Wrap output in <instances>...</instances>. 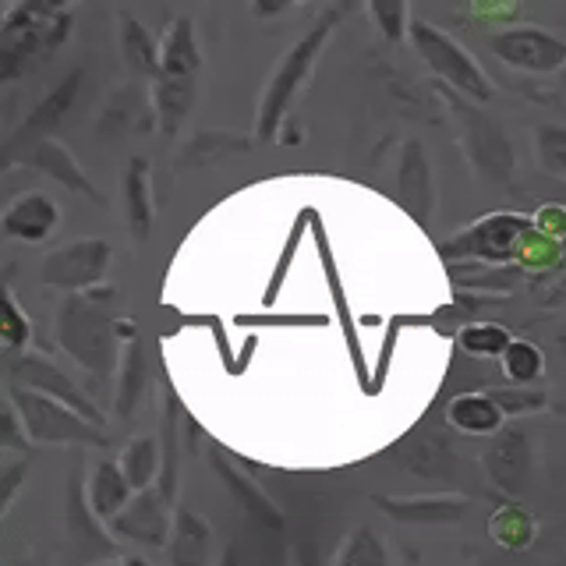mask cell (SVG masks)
Masks as SVG:
<instances>
[{
  "label": "cell",
  "mask_w": 566,
  "mask_h": 566,
  "mask_svg": "<svg viewBox=\"0 0 566 566\" xmlns=\"http://www.w3.org/2000/svg\"><path fill=\"white\" fill-rule=\"evenodd\" d=\"M4 305H8V323H4V344L11 354H22L25 344H29V318L22 315V308H18V297L14 291L8 287L4 294Z\"/></svg>",
  "instance_id": "obj_32"
},
{
  "label": "cell",
  "mask_w": 566,
  "mask_h": 566,
  "mask_svg": "<svg viewBox=\"0 0 566 566\" xmlns=\"http://www.w3.org/2000/svg\"><path fill=\"white\" fill-rule=\"evenodd\" d=\"M149 371H146V350H142V340H128L120 354V371H117V397L114 407L120 418H132L135 407L142 403V394H146Z\"/></svg>",
  "instance_id": "obj_24"
},
{
  "label": "cell",
  "mask_w": 566,
  "mask_h": 566,
  "mask_svg": "<svg viewBox=\"0 0 566 566\" xmlns=\"http://www.w3.org/2000/svg\"><path fill=\"white\" fill-rule=\"evenodd\" d=\"M333 566H389V553L382 535L371 524H354L336 553Z\"/></svg>",
  "instance_id": "obj_26"
},
{
  "label": "cell",
  "mask_w": 566,
  "mask_h": 566,
  "mask_svg": "<svg viewBox=\"0 0 566 566\" xmlns=\"http://www.w3.org/2000/svg\"><path fill=\"white\" fill-rule=\"evenodd\" d=\"M489 50L503 64L527 71V75H563L566 71V40L538 25H503L489 35Z\"/></svg>",
  "instance_id": "obj_8"
},
{
  "label": "cell",
  "mask_w": 566,
  "mask_h": 566,
  "mask_svg": "<svg viewBox=\"0 0 566 566\" xmlns=\"http://www.w3.org/2000/svg\"><path fill=\"white\" fill-rule=\"evenodd\" d=\"M120 297L111 283L88 291V294H71L61 312H57V336L61 350L75 361L82 371L96 376L99 382H111L120 371Z\"/></svg>",
  "instance_id": "obj_1"
},
{
  "label": "cell",
  "mask_w": 566,
  "mask_h": 566,
  "mask_svg": "<svg viewBox=\"0 0 566 566\" xmlns=\"http://www.w3.org/2000/svg\"><path fill=\"white\" fill-rule=\"evenodd\" d=\"M376 506L400 524H453L468 513L471 500L453 492L429 495H376Z\"/></svg>",
  "instance_id": "obj_13"
},
{
  "label": "cell",
  "mask_w": 566,
  "mask_h": 566,
  "mask_svg": "<svg viewBox=\"0 0 566 566\" xmlns=\"http://www.w3.org/2000/svg\"><path fill=\"white\" fill-rule=\"evenodd\" d=\"M510 344H513V336L495 323H474L460 333V347L468 354H478V358H503Z\"/></svg>",
  "instance_id": "obj_29"
},
{
  "label": "cell",
  "mask_w": 566,
  "mask_h": 566,
  "mask_svg": "<svg viewBox=\"0 0 566 566\" xmlns=\"http://www.w3.org/2000/svg\"><path fill=\"white\" fill-rule=\"evenodd\" d=\"M220 566H248V559H244V548H241V542H234L223 553V559H220Z\"/></svg>",
  "instance_id": "obj_36"
},
{
  "label": "cell",
  "mask_w": 566,
  "mask_h": 566,
  "mask_svg": "<svg viewBox=\"0 0 566 566\" xmlns=\"http://www.w3.org/2000/svg\"><path fill=\"white\" fill-rule=\"evenodd\" d=\"M199 78H167V75H156L153 78V111L159 120V132L167 138H174L181 132V124L188 120L195 96H199Z\"/></svg>",
  "instance_id": "obj_19"
},
{
  "label": "cell",
  "mask_w": 566,
  "mask_h": 566,
  "mask_svg": "<svg viewBox=\"0 0 566 566\" xmlns=\"http://www.w3.org/2000/svg\"><path fill=\"white\" fill-rule=\"evenodd\" d=\"M8 386H22V389H32V394H40V397L57 400V403L71 407V411H78L82 418H88L93 424H99V429H103V421H106L103 411L96 407V400L88 397L64 368H57L40 350L11 354V361H8Z\"/></svg>",
  "instance_id": "obj_6"
},
{
  "label": "cell",
  "mask_w": 566,
  "mask_h": 566,
  "mask_svg": "<svg viewBox=\"0 0 566 566\" xmlns=\"http://www.w3.org/2000/svg\"><path fill=\"white\" fill-rule=\"evenodd\" d=\"M120 471L132 482L135 492H146L159 485V474H164V453H159V442L153 436H135L120 453Z\"/></svg>",
  "instance_id": "obj_23"
},
{
  "label": "cell",
  "mask_w": 566,
  "mask_h": 566,
  "mask_svg": "<svg viewBox=\"0 0 566 566\" xmlns=\"http://www.w3.org/2000/svg\"><path fill=\"white\" fill-rule=\"evenodd\" d=\"M117 40H120V53H124V61H128L132 71H138V75H149L156 78L159 75V43H153V35L146 32V25L138 22L135 14L128 11H120L117 14Z\"/></svg>",
  "instance_id": "obj_25"
},
{
  "label": "cell",
  "mask_w": 566,
  "mask_h": 566,
  "mask_svg": "<svg viewBox=\"0 0 566 566\" xmlns=\"http://www.w3.org/2000/svg\"><path fill=\"white\" fill-rule=\"evenodd\" d=\"M489 394L503 407V415H531V411H542L545 407V397L531 394V389H489Z\"/></svg>",
  "instance_id": "obj_33"
},
{
  "label": "cell",
  "mask_w": 566,
  "mask_h": 566,
  "mask_svg": "<svg viewBox=\"0 0 566 566\" xmlns=\"http://www.w3.org/2000/svg\"><path fill=\"white\" fill-rule=\"evenodd\" d=\"M57 227H61V206L43 191L18 195V199L8 202L4 217H0V230H4V238L29 241V244L50 241L53 234H57Z\"/></svg>",
  "instance_id": "obj_12"
},
{
  "label": "cell",
  "mask_w": 566,
  "mask_h": 566,
  "mask_svg": "<svg viewBox=\"0 0 566 566\" xmlns=\"http://www.w3.org/2000/svg\"><path fill=\"white\" fill-rule=\"evenodd\" d=\"M489 531L503 548L521 553V548H527L531 542H535V517H531L524 506H503V510L492 513Z\"/></svg>",
  "instance_id": "obj_27"
},
{
  "label": "cell",
  "mask_w": 566,
  "mask_h": 566,
  "mask_svg": "<svg viewBox=\"0 0 566 566\" xmlns=\"http://www.w3.org/2000/svg\"><path fill=\"white\" fill-rule=\"evenodd\" d=\"M209 464H212V471H217L220 485L230 495H234L238 506L248 513V517H255L265 527H283L280 510H276V503L270 500V495H265V489L259 482H252V478H248L238 464H230V460L223 457V450H212L209 453Z\"/></svg>",
  "instance_id": "obj_15"
},
{
  "label": "cell",
  "mask_w": 566,
  "mask_h": 566,
  "mask_svg": "<svg viewBox=\"0 0 566 566\" xmlns=\"http://www.w3.org/2000/svg\"><path fill=\"white\" fill-rule=\"evenodd\" d=\"M411 43L418 50V57L429 64L436 75L447 82L453 93L468 96L474 103H489L495 96V85L489 78V71L478 64L471 53L460 46L453 35H447L439 25L415 18L411 22Z\"/></svg>",
  "instance_id": "obj_4"
},
{
  "label": "cell",
  "mask_w": 566,
  "mask_h": 566,
  "mask_svg": "<svg viewBox=\"0 0 566 566\" xmlns=\"http://www.w3.org/2000/svg\"><path fill=\"white\" fill-rule=\"evenodd\" d=\"M82 71H71V75L53 88V93L35 106V111L29 114V120L22 124V132L14 135V142H22V138H40V135H50L57 124L64 120V114L71 111V103H75V96H78V85H82ZM43 142V138H40Z\"/></svg>",
  "instance_id": "obj_22"
},
{
  "label": "cell",
  "mask_w": 566,
  "mask_h": 566,
  "mask_svg": "<svg viewBox=\"0 0 566 566\" xmlns=\"http://www.w3.org/2000/svg\"><path fill=\"white\" fill-rule=\"evenodd\" d=\"M124 199H128V227L135 241H146L153 230V174L149 159L132 156L124 174Z\"/></svg>",
  "instance_id": "obj_20"
},
{
  "label": "cell",
  "mask_w": 566,
  "mask_h": 566,
  "mask_svg": "<svg viewBox=\"0 0 566 566\" xmlns=\"http://www.w3.org/2000/svg\"><path fill=\"white\" fill-rule=\"evenodd\" d=\"M167 559L170 566H212V527L202 513H195L188 506L174 510Z\"/></svg>",
  "instance_id": "obj_16"
},
{
  "label": "cell",
  "mask_w": 566,
  "mask_h": 566,
  "mask_svg": "<svg viewBox=\"0 0 566 566\" xmlns=\"http://www.w3.org/2000/svg\"><path fill=\"white\" fill-rule=\"evenodd\" d=\"M22 474H25V460H18V464H11L4 471V510L14 503V492H18V485H22Z\"/></svg>",
  "instance_id": "obj_34"
},
{
  "label": "cell",
  "mask_w": 566,
  "mask_h": 566,
  "mask_svg": "<svg viewBox=\"0 0 566 566\" xmlns=\"http://www.w3.org/2000/svg\"><path fill=\"white\" fill-rule=\"evenodd\" d=\"M99 566H149L146 559H135V556H124V559H106Z\"/></svg>",
  "instance_id": "obj_37"
},
{
  "label": "cell",
  "mask_w": 566,
  "mask_h": 566,
  "mask_svg": "<svg viewBox=\"0 0 566 566\" xmlns=\"http://www.w3.org/2000/svg\"><path fill=\"white\" fill-rule=\"evenodd\" d=\"M8 403L22 421L25 442H35V447H106L111 442L99 424L32 389L8 386Z\"/></svg>",
  "instance_id": "obj_3"
},
{
  "label": "cell",
  "mask_w": 566,
  "mask_h": 566,
  "mask_svg": "<svg viewBox=\"0 0 566 566\" xmlns=\"http://www.w3.org/2000/svg\"><path fill=\"white\" fill-rule=\"evenodd\" d=\"M542 350L535 344H527V340H513L503 354V371L506 376L517 382V386H527V382H535L542 376Z\"/></svg>",
  "instance_id": "obj_30"
},
{
  "label": "cell",
  "mask_w": 566,
  "mask_h": 566,
  "mask_svg": "<svg viewBox=\"0 0 566 566\" xmlns=\"http://www.w3.org/2000/svg\"><path fill=\"white\" fill-rule=\"evenodd\" d=\"M85 500H88V510H93V517L111 527L135 500V489L128 478H124L120 464H114V460H99V464L88 471Z\"/></svg>",
  "instance_id": "obj_14"
},
{
  "label": "cell",
  "mask_w": 566,
  "mask_h": 566,
  "mask_svg": "<svg viewBox=\"0 0 566 566\" xmlns=\"http://www.w3.org/2000/svg\"><path fill=\"white\" fill-rule=\"evenodd\" d=\"M503 407L492 400V394H464L450 403L453 429L468 436H500L503 432Z\"/></svg>",
  "instance_id": "obj_21"
},
{
  "label": "cell",
  "mask_w": 566,
  "mask_h": 566,
  "mask_svg": "<svg viewBox=\"0 0 566 566\" xmlns=\"http://www.w3.org/2000/svg\"><path fill=\"white\" fill-rule=\"evenodd\" d=\"M535 156L545 174L566 181V124H545L535 132Z\"/></svg>",
  "instance_id": "obj_28"
},
{
  "label": "cell",
  "mask_w": 566,
  "mask_h": 566,
  "mask_svg": "<svg viewBox=\"0 0 566 566\" xmlns=\"http://www.w3.org/2000/svg\"><path fill=\"white\" fill-rule=\"evenodd\" d=\"M291 566H326L323 556H318V548L308 545V542H297L294 553H291Z\"/></svg>",
  "instance_id": "obj_35"
},
{
  "label": "cell",
  "mask_w": 566,
  "mask_h": 566,
  "mask_svg": "<svg viewBox=\"0 0 566 566\" xmlns=\"http://www.w3.org/2000/svg\"><path fill=\"white\" fill-rule=\"evenodd\" d=\"M397 202L411 220L429 223L436 209V188H432V167L418 138H407L400 159H397Z\"/></svg>",
  "instance_id": "obj_11"
},
{
  "label": "cell",
  "mask_w": 566,
  "mask_h": 566,
  "mask_svg": "<svg viewBox=\"0 0 566 566\" xmlns=\"http://www.w3.org/2000/svg\"><path fill=\"white\" fill-rule=\"evenodd\" d=\"M202 50L195 40V22L188 14H177L159 40V75L167 78H199Z\"/></svg>",
  "instance_id": "obj_17"
},
{
  "label": "cell",
  "mask_w": 566,
  "mask_h": 566,
  "mask_svg": "<svg viewBox=\"0 0 566 566\" xmlns=\"http://www.w3.org/2000/svg\"><path fill=\"white\" fill-rule=\"evenodd\" d=\"M563 85H566V71H563Z\"/></svg>",
  "instance_id": "obj_38"
},
{
  "label": "cell",
  "mask_w": 566,
  "mask_h": 566,
  "mask_svg": "<svg viewBox=\"0 0 566 566\" xmlns=\"http://www.w3.org/2000/svg\"><path fill=\"white\" fill-rule=\"evenodd\" d=\"M177 510L164 492L146 489V492H135V500L128 503V510L111 524L114 535L138 542V545H149V548H164L170 545V531H174V513Z\"/></svg>",
  "instance_id": "obj_10"
},
{
  "label": "cell",
  "mask_w": 566,
  "mask_h": 566,
  "mask_svg": "<svg viewBox=\"0 0 566 566\" xmlns=\"http://www.w3.org/2000/svg\"><path fill=\"white\" fill-rule=\"evenodd\" d=\"M347 8H323L318 11V18L308 25V32L301 35V40L283 53L276 71L270 75V82H265V93H262V103H259V120H255V135L262 142H273L283 128V120H287L291 106L297 99V93L305 88V82L312 78V71L318 64V57H323V50L329 43L333 29L340 25Z\"/></svg>",
  "instance_id": "obj_2"
},
{
  "label": "cell",
  "mask_w": 566,
  "mask_h": 566,
  "mask_svg": "<svg viewBox=\"0 0 566 566\" xmlns=\"http://www.w3.org/2000/svg\"><path fill=\"white\" fill-rule=\"evenodd\" d=\"M482 464L495 489L506 495H521L531 482V471H535V447H531L527 432L503 429L500 436H492Z\"/></svg>",
  "instance_id": "obj_9"
},
{
  "label": "cell",
  "mask_w": 566,
  "mask_h": 566,
  "mask_svg": "<svg viewBox=\"0 0 566 566\" xmlns=\"http://www.w3.org/2000/svg\"><path fill=\"white\" fill-rule=\"evenodd\" d=\"M25 164H29V167H35L40 174H46L50 181L64 185L67 191H78V195H88V199H93V202H103L99 188H96L93 181H88L85 170L78 167V159L71 156V153L61 146V142H53V138L35 142L32 153L25 156Z\"/></svg>",
  "instance_id": "obj_18"
},
{
  "label": "cell",
  "mask_w": 566,
  "mask_h": 566,
  "mask_svg": "<svg viewBox=\"0 0 566 566\" xmlns=\"http://www.w3.org/2000/svg\"><path fill=\"white\" fill-rule=\"evenodd\" d=\"M114 262V248L103 238H78L61 244L57 252H50L43 259V283L46 287H57L71 294H88L103 287L106 273H111Z\"/></svg>",
  "instance_id": "obj_7"
},
{
  "label": "cell",
  "mask_w": 566,
  "mask_h": 566,
  "mask_svg": "<svg viewBox=\"0 0 566 566\" xmlns=\"http://www.w3.org/2000/svg\"><path fill=\"white\" fill-rule=\"evenodd\" d=\"M368 18L379 25V32L386 35L389 43H400V40H411V22H415V11L400 4V0H382V4H368Z\"/></svg>",
  "instance_id": "obj_31"
},
{
  "label": "cell",
  "mask_w": 566,
  "mask_h": 566,
  "mask_svg": "<svg viewBox=\"0 0 566 566\" xmlns=\"http://www.w3.org/2000/svg\"><path fill=\"white\" fill-rule=\"evenodd\" d=\"M531 230H535L531 217H521V212H492V217L471 223L468 230H460L457 238L442 244V255L503 265L510 259H521V248Z\"/></svg>",
  "instance_id": "obj_5"
}]
</instances>
